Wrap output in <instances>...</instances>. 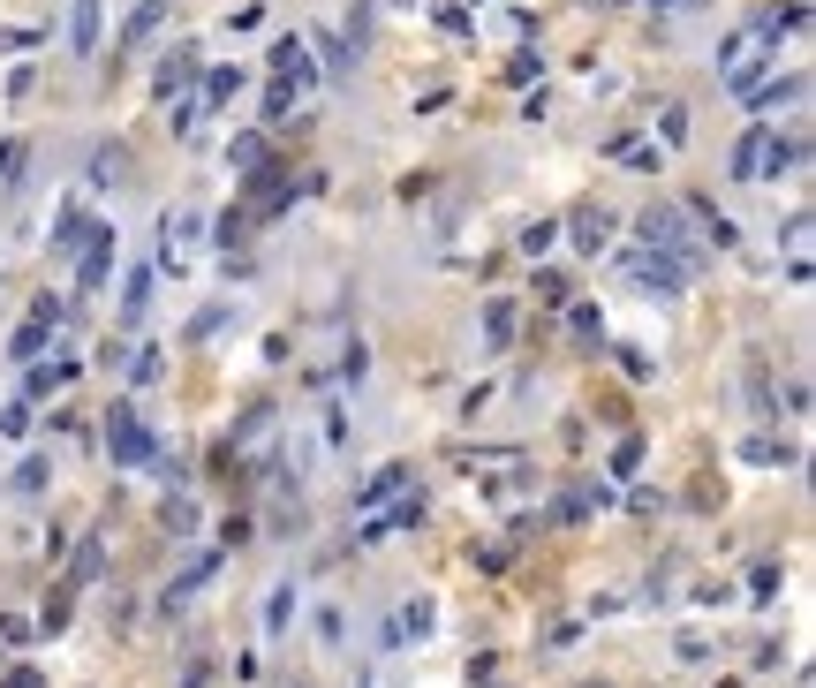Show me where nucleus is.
<instances>
[{
  "label": "nucleus",
  "mask_w": 816,
  "mask_h": 688,
  "mask_svg": "<svg viewBox=\"0 0 816 688\" xmlns=\"http://www.w3.org/2000/svg\"><path fill=\"white\" fill-rule=\"evenodd\" d=\"M288 620H295V583H272V598H265V628L280 636Z\"/></svg>",
  "instance_id": "obj_19"
},
{
  "label": "nucleus",
  "mask_w": 816,
  "mask_h": 688,
  "mask_svg": "<svg viewBox=\"0 0 816 688\" xmlns=\"http://www.w3.org/2000/svg\"><path fill=\"white\" fill-rule=\"evenodd\" d=\"M227 167L257 174V167H265V137H235V144H227Z\"/></svg>",
  "instance_id": "obj_22"
},
{
  "label": "nucleus",
  "mask_w": 816,
  "mask_h": 688,
  "mask_svg": "<svg viewBox=\"0 0 816 688\" xmlns=\"http://www.w3.org/2000/svg\"><path fill=\"white\" fill-rule=\"evenodd\" d=\"M552 242H560V227H552V220H537V227H529V235H522V258H544Z\"/></svg>",
  "instance_id": "obj_30"
},
{
  "label": "nucleus",
  "mask_w": 816,
  "mask_h": 688,
  "mask_svg": "<svg viewBox=\"0 0 816 688\" xmlns=\"http://www.w3.org/2000/svg\"><path fill=\"white\" fill-rule=\"evenodd\" d=\"M635 235H643L650 250H665V258H680L688 273L703 265V258H696V242H688V227H680V212H673V205H650L643 220H635Z\"/></svg>",
  "instance_id": "obj_3"
},
{
  "label": "nucleus",
  "mask_w": 816,
  "mask_h": 688,
  "mask_svg": "<svg viewBox=\"0 0 816 688\" xmlns=\"http://www.w3.org/2000/svg\"><path fill=\"white\" fill-rule=\"evenodd\" d=\"M688 212H696V220H703V235H711V242H718V250H733V242H741V227H733V220H726V212H718V205H711V197H688Z\"/></svg>",
  "instance_id": "obj_11"
},
{
  "label": "nucleus",
  "mask_w": 816,
  "mask_h": 688,
  "mask_svg": "<svg viewBox=\"0 0 816 688\" xmlns=\"http://www.w3.org/2000/svg\"><path fill=\"white\" fill-rule=\"evenodd\" d=\"M159 16H167V0H136V16H129V46H136V38H144V31H152Z\"/></svg>",
  "instance_id": "obj_28"
},
{
  "label": "nucleus",
  "mask_w": 816,
  "mask_h": 688,
  "mask_svg": "<svg viewBox=\"0 0 816 688\" xmlns=\"http://www.w3.org/2000/svg\"><path fill=\"white\" fill-rule=\"evenodd\" d=\"M0 439H31V401H8V409H0Z\"/></svg>",
  "instance_id": "obj_27"
},
{
  "label": "nucleus",
  "mask_w": 816,
  "mask_h": 688,
  "mask_svg": "<svg viewBox=\"0 0 816 688\" xmlns=\"http://www.w3.org/2000/svg\"><path fill=\"white\" fill-rule=\"evenodd\" d=\"M628 265H635V280H650L658 295H680L688 280H696V273H688L680 258H665V250H643V258H628Z\"/></svg>",
  "instance_id": "obj_4"
},
{
  "label": "nucleus",
  "mask_w": 816,
  "mask_h": 688,
  "mask_svg": "<svg viewBox=\"0 0 816 688\" xmlns=\"http://www.w3.org/2000/svg\"><path fill=\"white\" fill-rule=\"evenodd\" d=\"M167 530H182V537H189V530H197V507H189V499H182V492H167Z\"/></svg>",
  "instance_id": "obj_31"
},
{
  "label": "nucleus",
  "mask_w": 816,
  "mask_h": 688,
  "mask_svg": "<svg viewBox=\"0 0 816 688\" xmlns=\"http://www.w3.org/2000/svg\"><path fill=\"white\" fill-rule=\"evenodd\" d=\"M159 371H167V356H159V348H136V356H129V386H152Z\"/></svg>",
  "instance_id": "obj_24"
},
{
  "label": "nucleus",
  "mask_w": 816,
  "mask_h": 688,
  "mask_svg": "<svg viewBox=\"0 0 816 688\" xmlns=\"http://www.w3.org/2000/svg\"><path fill=\"white\" fill-rule=\"evenodd\" d=\"M401 484H408V469H401V462H393V469H378V477H371V484L356 492V507H386V499L401 492Z\"/></svg>",
  "instance_id": "obj_15"
},
{
  "label": "nucleus",
  "mask_w": 816,
  "mask_h": 688,
  "mask_svg": "<svg viewBox=\"0 0 816 688\" xmlns=\"http://www.w3.org/2000/svg\"><path fill=\"white\" fill-rule=\"evenodd\" d=\"M144 310H152V273L136 265V273H129V288H121V326H136Z\"/></svg>",
  "instance_id": "obj_13"
},
{
  "label": "nucleus",
  "mask_w": 816,
  "mask_h": 688,
  "mask_svg": "<svg viewBox=\"0 0 816 688\" xmlns=\"http://www.w3.org/2000/svg\"><path fill=\"white\" fill-rule=\"evenodd\" d=\"M106 537H84V552H76V583H99V575H106Z\"/></svg>",
  "instance_id": "obj_25"
},
{
  "label": "nucleus",
  "mask_w": 816,
  "mask_h": 688,
  "mask_svg": "<svg viewBox=\"0 0 816 688\" xmlns=\"http://www.w3.org/2000/svg\"><path fill=\"white\" fill-rule=\"evenodd\" d=\"M91 250H84V288H99L106 273H114V227H91Z\"/></svg>",
  "instance_id": "obj_8"
},
{
  "label": "nucleus",
  "mask_w": 816,
  "mask_h": 688,
  "mask_svg": "<svg viewBox=\"0 0 816 688\" xmlns=\"http://www.w3.org/2000/svg\"><path fill=\"white\" fill-rule=\"evenodd\" d=\"M46 477H53V469H46V454H23V469H16L8 484H16L23 499H38V492H46Z\"/></svg>",
  "instance_id": "obj_20"
},
{
  "label": "nucleus",
  "mask_w": 816,
  "mask_h": 688,
  "mask_svg": "<svg viewBox=\"0 0 816 688\" xmlns=\"http://www.w3.org/2000/svg\"><path fill=\"white\" fill-rule=\"evenodd\" d=\"M76 371H84V363L68 356V348H53V356H46V363L31 371V386H23V401H38V394H53V386H68Z\"/></svg>",
  "instance_id": "obj_5"
},
{
  "label": "nucleus",
  "mask_w": 816,
  "mask_h": 688,
  "mask_svg": "<svg viewBox=\"0 0 816 688\" xmlns=\"http://www.w3.org/2000/svg\"><path fill=\"white\" fill-rule=\"evenodd\" d=\"M801 91H809V76H779V84H764V91H756V106H794Z\"/></svg>",
  "instance_id": "obj_23"
},
{
  "label": "nucleus",
  "mask_w": 816,
  "mask_h": 688,
  "mask_svg": "<svg viewBox=\"0 0 816 688\" xmlns=\"http://www.w3.org/2000/svg\"><path fill=\"white\" fill-rule=\"evenodd\" d=\"M84 235H91V227H84V212H76V205H68L61 220H53V250H61V258H68V250H76Z\"/></svg>",
  "instance_id": "obj_21"
},
{
  "label": "nucleus",
  "mask_w": 816,
  "mask_h": 688,
  "mask_svg": "<svg viewBox=\"0 0 816 688\" xmlns=\"http://www.w3.org/2000/svg\"><path fill=\"white\" fill-rule=\"evenodd\" d=\"M8 356H16V363H31V356H46V326H38V318H31V326H23L16 341H8Z\"/></svg>",
  "instance_id": "obj_26"
},
{
  "label": "nucleus",
  "mask_w": 816,
  "mask_h": 688,
  "mask_svg": "<svg viewBox=\"0 0 816 688\" xmlns=\"http://www.w3.org/2000/svg\"><path fill=\"white\" fill-rule=\"evenodd\" d=\"M272 69H280V84H295V91L318 76V69H310V46H303V38H280V46H272Z\"/></svg>",
  "instance_id": "obj_7"
},
{
  "label": "nucleus",
  "mask_w": 816,
  "mask_h": 688,
  "mask_svg": "<svg viewBox=\"0 0 816 688\" xmlns=\"http://www.w3.org/2000/svg\"><path fill=\"white\" fill-rule=\"evenodd\" d=\"M794 159H801V137H779L771 121H756L741 137V152H733V174H741V182H779Z\"/></svg>",
  "instance_id": "obj_1"
},
{
  "label": "nucleus",
  "mask_w": 816,
  "mask_h": 688,
  "mask_svg": "<svg viewBox=\"0 0 816 688\" xmlns=\"http://www.w3.org/2000/svg\"><path fill=\"white\" fill-rule=\"evenodd\" d=\"M189 76H197V46H174V53H167V69L152 76V91H159V99H174Z\"/></svg>",
  "instance_id": "obj_10"
},
{
  "label": "nucleus",
  "mask_w": 816,
  "mask_h": 688,
  "mask_svg": "<svg viewBox=\"0 0 816 688\" xmlns=\"http://www.w3.org/2000/svg\"><path fill=\"white\" fill-rule=\"evenodd\" d=\"M567 227H575V250H582V258H597V250H605V235H612V212H605V205H582Z\"/></svg>",
  "instance_id": "obj_6"
},
{
  "label": "nucleus",
  "mask_w": 816,
  "mask_h": 688,
  "mask_svg": "<svg viewBox=\"0 0 816 688\" xmlns=\"http://www.w3.org/2000/svg\"><path fill=\"white\" fill-rule=\"evenodd\" d=\"M16 174H23V144H0V190H16Z\"/></svg>",
  "instance_id": "obj_32"
},
{
  "label": "nucleus",
  "mask_w": 816,
  "mask_h": 688,
  "mask_svg": "<svg viewBox=\"0 0 816 688\" xmlns=\"http://www.w3.org/2000/svg\"><path fill=\"white\" fill-rule=\"evenodd\" d=\"M484 333H492V348L514 341V303H507V295H492V303H484Z\"/></svg>",
  "instance_id": "obj_17"
},
{
  "label": "nucleus",
  "mask_w": 816,
  "mask_h": 688,
  "mask_svg": "<svg viewBox=\"0 0 816 688\" xmlns=\"http://www.w3.org/2000/svg\"><path fill=\"white\" fill-rule=\"evenodd\" d=\"M801 23H809V8H801V0H794V8H764V16L748 23V38H771V46H779L786 31H801Z\"/></svg>",
  "instance_id": "obj_9"
},
{
  "label": "nucleus",
  "mask_w": 816,
  "mask_h": 688,
  "mask_svg": "<svg viewBox=\"0 0 816 688\" xmlns=\"http://www.w3.org/2000/svg\"><path fill=\"white\" fill-rule=\"evenodd\" d=\"M605 499H612V484H575V492L560 499V522H582V515H597Z\"/></svg>",
  "instance_id": "obj_12"
},
{
  "label": "nucleus",
  "mask_w": 816,
  "mask_h": 688,
  "mask_svg": "<svg viewBox=\"0 0 816 688\" xmlns=\"http://www.w3.org/2000/svg\"><path fill=\"white\" fill-rule=\"evenodd\" d=\"M288 197H295V190H288V174H265V167H257V182H250V205H257V212H280Z\"/></svg>",
  "instance_id": "obj_14"
},
{
  "label": "nucleus",
  "mask_w": 816,
  "mask_h": 688,
  "mask_svg": "<svg viewBox=\"0 0 816 688\" xmlns=\"http://www.w3.org/2000/svg\"><path fill=\"white\" fill-rule=\"evenodd\" d=\"M68 46H76V53H91V46H99V0H76V23H68Z\"/></svg>",
  "instance_id": "obj_16"
},
{
  "label": "nucleus",
  "mask_w": 816,
  "mask_h": 688,
  "mask_svg": "<svg viewBox=\"0 0 816 688\" xmlns=\"http://www.w3.org/2000/svg\"><path fill=\"white\" fill-rule=\"evenodd\" d=\"M635 469H643V439H620L612 447V477H635Z\"/></svg>",
  "instance_id": "obj_29"
},
{
  "label": "nucleus",
  "mask_w": 816,
  "mask_h": 688,
  "mask_svg": "<svg viewBox=\"0 0 816 688\" xmlns=\"http://www.w3.org/2000/svg\"><path fill=\"white\" fill-rule=\"evenodd\" d=\"M658 8H665V16H680V8H696V0H658Z\"/></svg>",
  "instance_id": "obj_34"
},
{
  "label": "nucleus",
  "mask_w": 816,
  "mask_h": 688,
  "mask_svg": "<svg viewBox=\"0 0 816 688\" xmlns=\"http://www.w3.org/2000/svg\"><path fill=\"white\" fill-rule=\"evenodd\" d=\"M0 688H46V681H38V666H16V673H8Z\"/></svg>",
  "instance_id": "obj_33"
},
{
  "label": "nucleus",
  "mask_w": 816,
  "mask_h": 688,
  "mask_svg": "<svg viewBox=\"0 0 816 688\" xmlns=\"http://www.w3.org/2000/svg\"><path fill=\"white\" fill-rule=\"evenodd\" d=\"M431 620H439V613H431V598H408L401 620H393V636H431Z\"/></svg>",
  "instance_id": "obj_18"
},
{
  "label": "nucleus",
  "mask_w": 816,
  "mask_h": 688,
  "mask_svg": "<svg viewBox=\"0 0 816 688\" xmlns=\"http://www.w3.org/2000/svg\"><path fill=\"white\" fill-rule=\"evenodd\" d=\"M106 454H114L121 469H136V462H159V439L144 431V416H136L129 401H114V409H106Z\"/></svg>",
  "instance_id": "obj_2"
}]
</instances>
